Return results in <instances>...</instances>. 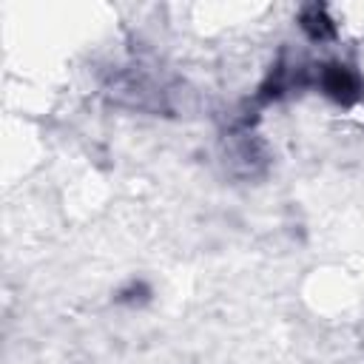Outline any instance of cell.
Returning a JSON list of instances; mask_svg holds the SVG:
<instances>
[{
	"label": "cell",
	"instance_id": "obj_1",
	"mask_svg": "<svg viewBox=\"0 0 364 364\" xmlns=\"http://www.w3.org/2000/svg\"><path fill=\"white\" fill-rule=\"evenodd\" d=\"M318 88L330 100H336L341 105H353V102L361 100V80L347 65H341V63L321 65V71H318Z\"/></svg>",
	"mask_w": 364,
	"mask_h": 364
}]
</instances>
